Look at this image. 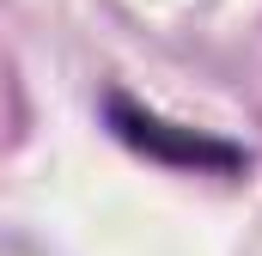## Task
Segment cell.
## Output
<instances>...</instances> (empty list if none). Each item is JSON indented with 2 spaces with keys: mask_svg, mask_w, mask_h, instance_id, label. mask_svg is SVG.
<instances>
[{
  "mask_svg": "<svg viewBox=\"0 0 262 256\" xmlns=\"http://www.w3.org/2000/svg\"><path fill=\"white\" fill-rule=\"evenodd\" d=\"M116 122H122V134H128L134 146H152V153H171V159H189V165H238L232 146H213V140H201V134H171L165 122L140 116L128 104H116Z\"/></svg>",
  "mask_w": 262,
  "mask_h": 256,
  "instance_id": "6da1fadb",
  "label": "cell"
}]
</instances>
